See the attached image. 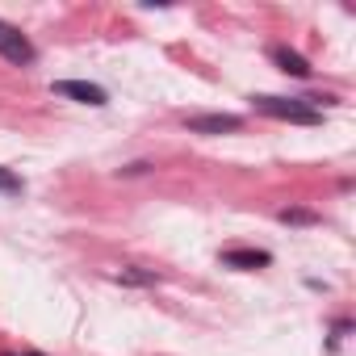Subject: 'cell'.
I'll use <instances>...</instances> for the list:
<instances>
[{
    "instance_id": "1",
    "label": "cell",
    "mask_w": 356,
    "mask_h": 356,
    "mask_svg": "<svg viewBox=\"0 0 356 356\" xmlns=\"http://www.w3.org/2000/svg\"><path fill=\"white\" fill-rule=\"evenodd\" d=\"M252 105H256L260 113H268V118H277V122H293V126H318V122H323V113L310 109L302 97H252Z\"/></svg>"
},
{
    "instance_id": "2",
    "label": "cell",
    "mask_w": 356,
    "mask_h": 356,
    "mask_svg": "<svg viewBox=\"0 0 356 356\" xmlns=\"http://www.w3.org/2000/svg\"><path fill=\"white\" fill-rule=\"evenodd\" d=\"M0 55H5L9 63H17V67H30V63L38 59L34 42H30L17 26H9V22H0Z\"/></svg>"
},
{
    "instance_id": "3",
    "label": "cell",
    "mask_w": 356,
    "mask_h": 356,
    "mask_svg": "<svg viewBox=\"0 0 356 356\" xmlns=\"http://www.w3.org/2000/svg\"><path fill=\"white\" fill-rule=\"evenodd\" d=\"M55 92H59V97H72V101H80V105H92V109H101V105L109 101V92H105L101 84H88V80H59Z\"/></svg>"
},
{
    "instance_id": "4",
    "label": "cell",
    "mask_w": 356,
    "mask_h": 356,
    "mask_svg": "<svg viewBox=\"0 0 356 356\" xmlns=\"http://www.w3.org/2000/svg\"><path fill=\"white\" fill-rule=\"evenodd\" d=\"M189 130L193 134H235V130H243V118L239 113H202V118H189Z\"/></svg>"
},
{
    "instance_id": "5",
    "label": "cell",
    "mask_w": 356,
    "mask_h": 356,
    "mask_svg": "<svg viewBox=\"0 0 356 356\" xmlns=\"http://www.w3.org/2000/svg\"><path fill=\"white\" fill-rule=\"evenodd\" d=\"M222 264H227V268L252 273V268H268L273 256H268V252H256V248H231V252H222Z\"/></svg>"
},
{
    "instance_id": "6",
    "label": "cell",
    "mask_w": 356,
    "mask_h": 356,
    "mask_svg": "<svg viewBox=\"0 0 356 356\" xmlns=\"http://www.w3.org/2000/svg\"><path fill=\"white\" fill-rule=\"evenodd\" d=\"M268 59H273L285 76H298V80H306V76H310V63H306L298 51H289V47H268Z\"/></svg>"
},
{
    "instance_id": "7",
    "label": "cell",
    "mask_w": 356,
    "mask_h": 356,
    "mask_svg": "<svg viewBox=\"0 0 356 356\" xmlns=\"http://www.w3.org/2000/svg\"><path fill=\"white\" fill-rule=\"evenodd\" d=\"M281 222H293V227H314V222H318V214H310V210H281Z\"/></svg>"
},
{
    "instance_id": "8",
    "label": "cell",
    "mask_w": 356,
    "mask_h": 356,
    "mask_svg": "<svg viewBox=\"0 0 356 356\" xmlns=\"http://www.w3.org/2000/svg\"><path fill=\"white\" fill-rule=\"evenodd\" d=\"M0 193H22V176H13L9 168H0Z\"/></svg>"
},
{
    "instance_id": "9",
    "label": "cell",
    "mask_w": 356,
    "mask_h": 356,
    "mask_svg": "<svg viewBox=\"0 0 356 356\" xmlns=\"http://www.w3.org/2000/svg\"><path fill=\"white\" fill-rule=\"evenodd\" d=\"M118 281H134V285H151V281H155V273H134V268H122V273H118Z\"/></svg>"
},
{
    "instance_id": "10",
    "label": "cell",
    "mask_w": 356,
    "mask_h": 356,
    "mask_svg": "<svg viewBox=\"0 0 356 356\" xmlns=\"http://www.w3.org/2000/svg\"><path fill=\"white\" fill-rule=\"evenodd\" d=\"M30 356H42V352H30Z\"/></svg>"
}]
</instances>
